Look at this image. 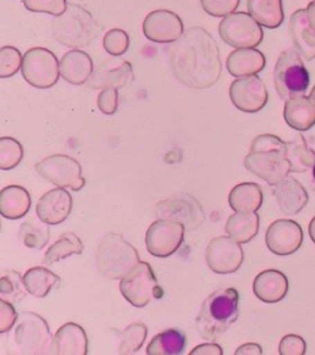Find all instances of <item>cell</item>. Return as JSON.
Instances as JSON below:
<instances>
[{
  "instance_id": "1",
  "label": "cell",
  "mask_w": 315,
  "mask_h": 355,
  "mask_svg": "<svg viewBox=\"0 0 315 355\" xmlns=\"http://www.w3.org/2000/svg\"><path fill=\"white\" fill-rule=\"evenodd\" d=\"M170 67L177 80L188 88H210L222 76L219 47L205 28H188L170 49Z\"/></svg>"
},
{
  "instance_id": "2",
  "label": "cell",
  "mask_w": 315,
  "mask_h": 355,
  "mask_svg": "<svg viewBox=\"0 0 315 355\" xmlns=\"http://www.w3.org/2000/svg\"><path fill=\"white\" fill-rule=\"evenodd\" d=\"M244 166L269 185H276L291 173L287 144L270 133L256 136L250 146L249 155L244 159Z\"/></svg>"
},
{
  "instance_id": "3",
  "label": "cell",
  "mask_w": 315,
  "mask_h": 355,
  "mask_svg": "<svg viewBox=\"0 0 315 355\" xmlns=\"http://www.w3.org/2000/svg\"><path fill=\"white\" fill-rule=\"evenodd\" d=\"M239 318V293L235 288H219L201 306L196 328L206 340H215Z\"/></svg>"
},
{
  "instance_id": "4",
  "label": "cell",
  "mask_w": 315,
  "mask_h": 355,
  "mask_svg": "<svg viewBox=\"0 0 315 355\" xmlns=\"http://www.w3.org/2000/svg\"><path fill=\"white\" fill-rule=\"evenodd\" d=\"M99 33V25L93 15L77 4H69L53 22V36L57 42L74 50L88 46Z\"/></svg>"
},
{
  "instance_id": "5",
  "label": "cell",
  "mask_w": 315,
  "mask_h": 355,
  "mask_svg": "<svg viewBox=\"0 0 315 355\" xmlns=\"http://www.w3.org/2000/svg\"><path fill=\"white\" fill-rule=\"evenodd\" d=\"M139 261L137 250L118 233L106 234L98 245L96 263L99 272L111 280H121Z\"/></svg>"
},
{
  "instance_id": "6",
  "label": "cell",
  "mask_w": 315,
  "mask_h": 355,
  "mask_svg": "<svg viewBox=\"0 0 315 355\" xmlns=\"http://www.w3.org/2000/svg\"><path fill=\"white\" fill-rule=\"evenodd\" d=\"M273 80L276 92L283 101L305 94L310 83L309 73L297 51H285L280 55L275 66Z\"/></svg>"
},
{
  "instance_id": "7",
  "label": "cell",
  "mask_w": 315,
  "mask_h": 355,
  "mask_svg": "<svg viewBox=\"0 0 315 355\" xmlns=\"http://www.w3.org/2000/svg\"><path fill=\"white\" fill-rule=\"evenodd\" d=\"M15 326L14 343L19 354H51L53 337L42 317L33 312H22Z\"/></svg>"
},
{
  "instance_id": "8",
  "label": "cell",
  "mask_w": 315,
  "mask_h": 355,
  "mask_svg": "<svg viewBox=\"0 0 315 355\" xmlns=\"http://www.w3.org/2000/svg\"><path fill=\"white\" fill-rule=\"evenodd\" d=\"M120 291L122 296L137 309H143L152 300L161 299L163 296V290L147 261H139L127 275L122 277Z\"/></svg>"
},
{
  "instance_id": "9",
  "label": "cell",
  "mask_w": 315,
  "mask_h": 355,
  "mask_svg": "<svg viewBox=\"0 0 315 355\" xmlns=\"http://www.w3.org/2000/svg\"><path fill=\"white\" fill-rule=\"evenodd\" d=\"M22 77L37 89H50L57 84L61 71L60 62L52 51L33 47L24 55Z\"/></svg>"
},
{
  "instance_id": "10",
  "label": "cell",
  "mask_w": 315,
  "mask_h": 355,
  "mask_svg": "<svg viewBox=\"0 0 315 355\" xmlns=\"http://www.w3.org/2000/svg\"><path fill=\"white\" fill-rule=\"evenodd\" d=\"M218 33L221 39L234 49H255L264 39L260 24L244 11L223 17Z\"/></svg>"
},
{
  "instance_id": "11",
  "label": "cell",
  "mask_w": 315,
  "mask_h": 355,
  "mask_svg": "<svg viewBox=\"0 0 315 355\" xmlns=\"http://www.w3.org/2000/svg\"><path fill=\"white\" fill-rule=\"evenodd\" d=\"M36 172L44 180L58 188H69L79 191L85 185L80 163L66 155H53L36 163Z\"/></svg>"
},
{
  "instance_id": "12",
  "label": "cell",
  "mask_w": 315,
  "mask_h": 355,
  "mask_svg": "<svg viewBox=\"0 0 315 355\" xmlns=\"http://www.w3.org/2000/svg\"><path fill=\"white\" fill-rule=\"evenodd\" d=\"M186 228L180 222L159 218L153 222L145 233V245L150 254L168 258L183 244Z\"/></svg>"
},
{
  "instance_id": "13",
  "label": "cell",
  "mask_w": 315,
  "mask_h": 355,
  "mask_svg": "<svg viewBox=\"0 0 315 355\" xmlns=\"http://www.w3.org/2000/svg\"><path fill=\"white\" fill-rule=\"evenodd\" d=\"M155 215L183 223L188 231H194L205 221V211L194 196L179 194L163 200L155 206Z\"/></svg>"
},
{
  "instance_id": "14",
  "label": "cell",
  "mask_w": 315,
  "mask_h": 355,
  "mask_svg": "<svg viewBox=\"0 0 315 355\" xmlns=\"http://www.w3.org/2000/svg\"><path fill=\"white\" fill-rule=\"evenodd\" d=\"M206 261L216 274H233L243 264L244 250L240 243L231 236L216 237L206 248Z\"/></svg>"
},
{
  "instance_id": "15",
  "label": "cell",
  "mask_w": 315,
  "mask_h": 355,
  "mask_svg": "<svg viewBox=\"0 0 315 355\" xmlns=\"http://www.w3.org/2000/svg\"><path fill=\"white\" fill-rule=\"evenodd\" d=\"M229 98L239 110L254 114L265 107L269 93L260 77L249 76L238 78L231 84Z\"/></svg>"
},
{
  "instance_id": "16",
  "label": "cell",
  "mask_w": 315,
  "mask_h": 355,
  "mask_svg": "<svg viewBox=\"0 0 315 355\" xmlns=\"http://www.w3.org/2000/svg\"><path fill=\"white\" fill-rule=\"evenodd\" d=\"M143 33L147 39L156 44H170L183 36L181 17L166 9L150 12L143 22Z\"/></svg>"
},
{
  "instance_id": "17",
  "label": "cell",
  "mask_w": 315,
  "mask_h": 355,
  "mask_svg": "<svg viewBox=\"0 0 315 355\" xmlns=\"http://www.w3.org/2000/svg\"><path fill=\"white\" fill-rule=\"evenodd\" d=\"M303 230L292 220H277L266 231L265 242L273 254L286 257L296 253L303 243Z\"/></svg>"
},
{
  "instance_id": "18",
  "label": "cell",
  "mask_w": 315,
  "mask_h": 355,
  "mask_svg": "<svg viewBox=\"0 0 315 355\" xmlns=\"http://www.w3.org/2000/svg\"><path fill=\"white\" fill-rule=\"evenodd\" d=\"M73 207L72 195L64 188H55L47 191L36 206L39 221L50 226L60 225L71 215Z\"/></svg>"
},
{
  "instance_id": "19",
  "label": "cell",
  "mask_w": 315,
  "mask_h": 355,
  "mask_svg": "<svg viewBox=\"0 0 315 355\" xmlns=\"http://www.w3.org/2000/svg\"><path fill=\"white\" fill-rule=\"evenodd\" d=\"M133 79L132 64L127 61H107L101 63L94 69L93 76L88 80L89 88L121 89L131 83Z\"/></svg>"
},
{
  "instance_id": "20",
  "label": "cell",
  "mask_w": 315,
  "mask_h": 355,
  "mask_svg": "<svg viewBox=\"0 0 315 355\" xmlns=\"http://www.w3.org/2000/svg\"><path fill=\"white\" fill-rule=\"evenodd\" d=\"M272 193L280 210L287 216L299 214L309 201L305 187L294 178H285L280 183L273 185Z\"/></svg>"
},
{
  "instance_id": "21",
  "label": "cell",
  "mask_w": 315,
  "mask_h": 355,
  "mask_svg": "<svg viewBox=\"0 0 315 355\" xmlns=\"http://www.w3.org/2000/svg\"><path fill=\"white\" fill-rule=\"evenodd\" d=\"M88 345V336L84 328L69 322L62 326L53 336L51 354L87 355Z\"/></svg>"
},
{
  "instance_id": "22",
  "label": "cell",
  "mask_w": 315,
  "mask_h": 355,
  "mask_svg": "<svg viewBox=\"0 0 315 355\" xmlns=\"http://www.w3.org/2000/svg\"><path fill=\"white\" fill-rule=\"evenodd\" d=\"M289 288L288 279L282 272L269 269L255 277L253 291L258 299L266 304H276L286 297Z\"/></svg>"
},
{
  "instance_id": "23",
  "label": "cell",
  "mask_w": 315,
  "mask_h": 355,
  "mask_svg": "<svg viewBox=\"0 0 315 355\" xmlns=\"http://www.w3.org/2000/svg\"><path fill=\"white\" fill-rule=\"evenodd\" d=\"M289 35L294 49L308 61L315 58V30L310 25L305 9L294 11L289 20Z\"/></svg>"
},
{
  "instance_id": "24",
  "label": "cell",
  "mask_w": 315,
  "mask_h": 355,
  "mask_svg": "<svg viewBox=\"0 0 315 355\" xmlns=\"http://www.w3.org/2000/svg\"><path fill=\"white\" fill-rule=\"evenodd\" d=\"M61 77L74 85L88 83L89 79L94 73V64L91 57L80 50L66 52L60 62Z\"/></svg>"
},
{
  "instance_id": "25",
  "label": "cell",
  "mask_w": 315,
  "mask_h": 355,
  "mask_svg": "<svg viewBox=\"0 0 315 355\" xmlns=\"http://www.w3.org/2000/svg\"><path fill=\"white\" fill-rule=\"evenodd\" d=\"M226 64L233 77H249L264 71L266 58L264 53L256 49H235L228 55Z\"/></svg>"
},
{
  "instance_id": "26",
  "label": "cell",
  "mask_w": 315,
  "mask_h": 355,
  "mask_svg": "<svg viewBox=\"0 0 315 355\" xmlns=\"http://www.w3.org/2000/svg\"><path fill=\"white\" fill-rule=\"evenodd\" d=\"M283 117L289 128L300 132L308 131L315 125V104L309 96H294L286 101Z\"/></svg>"
},
{
  "instance_id": "27",
  "label": "cell",
  "mask_w": 315,
  "mask_h": 355,
  "mask_svg": "<svg viewBox=\"0 0 315 355\" xmlns=\"http://www.w3.org/2000/svg\"><path fill=\"white\" fill-rule=\"evenodd\" d=\"M31 207V196L20 185H9L0 193V214L6 220L26 216Z\"/></svg>"
},
{
  "instance_id": "28",
  "label": "cell",
  "mask_w": 315,
  "mask_h": 355,
  "mask_svg": "<svg viewBox=\"0 0 315 355\" xmlns=\"http://www.w3.org/2000/svg\"><path fill=\"white\" fill-rule=\"evenodd\" d=\"M229 206L234 212H256L264 202V194L259 184L242 183L231 190Z\"/></svg>"
},
{
  "instance_id": "29",
  "label": "cell",
  "mask_w": 315,
  "mask_h": 355,
  "mask_svg": "<svg viewBox=\"0 0 315 355\" xmlns=\"http://www.w3.org/2000/svg\"><path fill=\"white\" fill-rule=\"evenodd\" d=\"M224 228L228 236L239 243H249L259 233L260 216L256 212H234Z\"/></svg>"
},
{
  "instance_id": "30",
  "label": "cell",
  "mask_w": 315,
  "mask_h": 355,
  "mask_svg": "<svg viewBox=\"0 0 315 355\" xmlns=\"http://www.w3.org/2000/svg\"><path fill=\"white\" fill-rule=\"evenodd\" d=\"M28 294L36 299H44L53 288L60 286L61 279L44 266L28 269L22 277Z\"/></svg>"
},
{
  "instance_id": "31",
  "label": "cell",
  "mask_w": 315,
  "mask_h": 355,
  "mask_svg": "<svg viewBox=\"0 0 315 355\" xmlns=\"http://www.w3.org/2000/svg\"><path fill=\"white\" fill-rule=\"evenodd\" d=\"M248 11L266 28H277L285 20L282 0H248Z\"/></svg>"
},
{
  "instance_id": "32",
  "label": "cell",
  "mask_w": 315,
  "mask_h": 355,
  "mask_svg": "<svg viewBox=\"0 0 315 355\" xmlns=\"http://www.w3.org/2000/svg\"><path fill=\"white\" fill-rule=\"evenodd\" d=\"M186 345V336L177 328L166 329L153 337L147 347V354L179 355Z\"/></svg>"
},
{
  "instance_id": "33",
  "label": "cell",
  "mask_w": 315,
  "mask_h": 355,
  "mask_svg": "<svg viewBox=\"0 0 315 355\" xmlns=\"http://www.w3.org/2000/svg\"><path fill=\"white\" fill-rule=\"evenodd\" d=\"M287 144V158L291 172L305 173L315 166V152L310 148L303 135H296Z\"/></svg>"
},
{
  "instance_id": "34",
  "label": "cell",
  "mask_w": 315,
  "mask_h": 355,
  "mask_svg": "<svg viewBox=\"0 0 315 355\" xmlns=\"http://www.w3.org/2000/svg\"><path fill=\"white\" fill-rule=\"evenodd\" d=\"M84 250V244L82 239L78 237L75 233H63L60 239L52 244L46 252L44 258V264L51 266L57 261H63L68 257L74 254H82Z\"/></svg>"
},
{
  "instance_id": "35",
  "label": "cell",
  "mask_w": 315,
  "mask_h": 355,
  "mask_svg": "<svg viewBox=\"0 0 315 355\" xmlns=\"http://www.w3.org/2000/svg\"><path fill=\"white\" fill-rule=\"evenodd\" d=\"M111 332L115 333L117 338L120 339L118 353L122 355L133 354L142 348L148 334V328L143 322H133L123 331L111 329Z\"/></svg>"
},
{
  "instance_id": "36",
  "label": "cell",
  "mask_w": 315,
  "mask_h": 355,
  "mask_svg": "<svg viewBox=\"0 0 315 355\" xmlns=\"http://www.w3.org/2000/svg\"><path fill=\"white\" fill-rule=\"evenodd\" d=\"M50 225L44 222H24L19 231V236L24 244L28 248L41 250L51 239Z\"/></svg>"
},
{
  "instance_id": "37",
  "label": "cell",
  "mask_w": 315,
  "mask_h": 355,
  "mask_svg": "<svg viewBox=\"0 0 315 355\" xmlns=\"http://www.w3.org/2000/svg\"><path fill=\"white\" fill-rule=\"evenodd\" d=\"M24 158L21 144L12 137L0 139V168L11 171L17 168Z\"/></svg>"
},
{
  "instance_id": "38",
  "label": "cell",
  "mask_w": 315,
  "mask_h": 355,
  "mask_svg": "<svg viewBox=\"0 0 315 355\" xmlns=\"http://www.w3.org/2000/svg\"><path fill=\"white\" fill-rule=\"evenodd\" d=\"M25 284L19 272H8L0 280L1 299L9 300V302H19L25 297Z\"/></svg>"
},
{
  "instance_id": "39",
  "label": "cell",
  "mask_w": 315,
  "mask_h": 355,
  "mask_svg": "<svg viewBox=\"0 0 315 355\" xmlns=\"http://www.w3.org/2000/svg\"><path fill=\"white\" fill-rule=\"evenodd\" d=\"M22 57L20 51L12 47L6 46L0 50V78H9L15 76L22 67Z\"/></svg>"
},
{
  "instance_id": "40",
  "label": "cell",
  "mask_w": 315,
  "mask_h": 355,
  "mask_svg": "<svg viewBox=\"0 0 315 355\" xmlns=\"http://www.w3.org/2000/svg\"><path fill=\"white\" fill-rule=\"evenodd\" d=\"M129 47V36L122 28H112L104 37V49L111 55H122Z\"/></svg>"
},
{
  "instance_id": "41",
  "label": "cell",
  "mask_w": 315,
  "mask_h": 355,
  "mask_svg": "<svg viewBox=\"0 0 315 355\" xmlns=\"http://www.w3.org/2000/svg\"><path fill=\"white\" fill-rule=\"evenodd\" d=\"M24 6L33 12H46L60 17L68 8L66 0H24Z\"/></svg>"
},
{
  "instance_id": "42",
  "label": "cell",
  "mask_w": 315,
  "mask_h": 355,
  "mask_svg": "<svg viewBox=\"0 0 315 355\" xmlns=\"http://www.w3.org/2000/svg\"><path fill=\"white\" fill-rule=\"evenodd\" d=\"M202 9L215 17H226L238 9L240 0H199Z\"/></svg>"
},
{
  "instance_id": "43",
  "label": "cell",
  "mask_w": 315,
  "mask_h": 355,
  "mask_svg": "<svg viewBox=\"0 0 315 355\" xmlns=\"http://www.w3.org/2000/svg\"><path fill=\"white\" fill-rule=\"evenodd\" d=\"M305 350L307 344L305 339L297 334L285 336L278 345V353L281 355H303Z\"/></svg>"
},
{
  "instance_id": "44",
  "label": "cell",
  "mask_w": 315,
  "mask_h": 355,
  "mask_svg": "<svg viewBox=\"0 0 315 355\" xmlns=\"http://www.w3.org/2000/svg\"><path fill=\"white\" fill-rule=\"evenodd\" d=\"M98 107L105 115H114L118 109V92L115 88H106L101 90L98 96Z\"/></svg>"
},
{
  "instance_id": "45",
  "label": "cell",
  "mask_w": 315,
  "mask_h": 355,
  "mask_svg": "<svg viewBox=\"0 0 315 355\" xmlns=\"http://www.w3.org/2000/svg\"><path fill=\"white\" fill-rule=\"evenodd\" d=\"M17 320V311L11 302L4 299L0 300V333L4 334L10 331Z\"/></svg>"
},
{
  "instance_id": "46",
  "label": "cell",
  "mask_w": 315,
  "mask_h": 355,
  "mask_svg": "<svg viewBox=\"0 0 315 355\" xmlns=\"http://www.w3.org/2000/svg\"><path fill=\"white\" fill-rule=\"evenodd\" d=\"M223 349L217 343L199 344L196 348L190 352V355H222Z\"/></svg>"
},
{
  "instance_id": "47",
  "label": "cell",
  "mask_w": 315,
  "mask_h": 355,
  "mask_svg": "<svg viewBox=\"0 0 315 355\" xmlns=\"http://www.w3.org/2000/svg\"><path fill=\"white\" fill-rule=\"evenodd\" d=\"M262 348L260 344L245 343L240 345L238 349L235 350V355H261Z\"/></svg>"
},
{
  "instance_id": "48",
  "label": "cell",
  "mask_w": 315,
  "mask_h": 355,
  "mask_svg": "<svg viewBox=\"0 0 315 355\" xmlns=\"http://www.w3.org/2000/svg\"><path fill=\"white\" fill-rule=\"evenodd\" d=\"M305 11H307V17H308L310 25H312L315 30V0L309 3V6H307Z\"/></svg>"
},
{
  "instance_id": "49",
  "label": "cell",
  "mask_w": 315,
  "mask_h": 355,
  "mask_svg": "<svg viewBox=\"0 0 315 355\" xmlns=\"http://www.w3.org/2000/svg\"><path fill=\"white\" fill-rule=\"evenodd\" d=\"M309 237L315 244V216L313 217V220L309 223Z\"/></svg>"
},
{
  "instance_id": "50",
  "label": "cell",
  "mask_w": 315,
  "mask_h": 355,
  "mask_svg": "<svg viewBox=\"0 0 315 355\" xmlns=\"http://www.w3.org/2000/svg\"><path fill=\"white\" fill-rule=\"evenodd\" d=\"M309 98L310 99H312V101H313V103H314L315 104V87L314 88L312 89V92H310Z\"/></svg>"
},
{
  "instance_id": "51",
  "label": "cell",
  "mask_w": 315,
  "mask_h": 355,
  "mask_svg": "<svg viewBox=\"0 0 315 355\" xmlns=\"http://www.w3.org/2000/svg\"><path fill=\"white\" fill-rule=\"evenodd\" d=\"M313 178H314V180H315V166H313Z\"/></svg>"
}]
</instances>
